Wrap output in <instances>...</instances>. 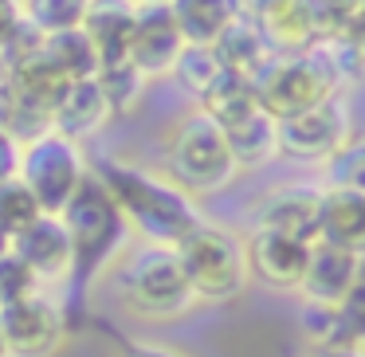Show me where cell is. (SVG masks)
Returning a JSON list of instances; mask_svg holds the SVG:
<instances>
[{"instance_id":"1","label":"cell","mask_w":365,"mask_h":357,"mask_svg":"<svg viewBox=\"0 0 365 357\" xmlns=\"http://www.w3.org/2000/svg\"><path fill=\"white\" fill-rule=\"evenodd\" d=\"M91 169L106 185L114 205L122 208L130 232H138L145 244L177 247L189 232H197L205 224L200 205L185 189H177L165 173H150V169L130 165V161H118V157H103Z\"/></svg>"},{"instance_id":"2","label":"cell","mask_w":365,"mask_h":357,"mask_svg":"<svg viewBox=\"0 0 365 357\" xmlns=\"http://www.w3.org/2000/svg\"><path fill=\"white\" fill-rule=\"evenodd\" d=\"M59 220H63L67 239H71V255H75L71 279L79 286L95 283L103 271H110L130 252V236L134 232H130L122 208L114 205V197L106 192V185L98 181L95 169L83 177V185L63 205Z\"/></svg>"},{"instance_id":"3","label":"cell","mask_w":365,"mask_h":357,"mask_svg":"<svg viewBox=\"0 0 365 357\" xmlns=\"http://www.w3.org/2000/svg\"><path fill=\"white\" fill-rule=\"evenodd\" d=\"M236 161H232L228 138L224 130L208 118L200 106L169 126L165 134V177L185 189L192 200L197 197H216L236 181Z\"/></svg>"},{"instance_id":"4","label":"cell","mask_w":365,"mask_h":357,"mask_svg":"<svg viewBox=\"0 0 365 357\" xmlns=\"http://www.w3.org/2000/svg\"><path fill=\"white\" fill-rule=\"evenodd\" d=\"M118 299L126 302L130 314L145 318V322H173L197 306L177 252L161 244H142L122 255Z\"/></svg>"},{"instance_id":"5","label":"cell","mask_w":365,"mask_h":357,"mask_svg":"<svg viewBox=\"0 0 365 357\" xmlns=\"http://www.w3.org/2000/svg\"><path fill=\"white\" fill-rule=\"evenodd\" d=\"M173 252L181 259V271L189 279V291L197 302H236L247 291V283H252L244 239L236 232L220 228V224L205 220Z\"/></svg>"},{"instance_id":"6","label":"cell","mask_w":365,"mask_h":357,"mask_svg":"<svg viewBox=\"0 0 365 357\" xmlns=\"http://www.w3.org/2000/svg\"><path fill=\"white\" fill-rule=\"evenodd\" d=\"M338 79H334L330 63H326L322 48H307L294 56H271V63L255 75V95L259 106L271 114L275 122L302 114L310 106L326 103L330 95H338Z\"/></svg>"},{"instance_id":"7","label":"cell","mask_w":365,"mask_h":357,"mask_svg":"<svg viewBox=\"0 0 365 357\" xmlns=\"http://www.w3.org/2000/svg\"><path fill=\"white\" fill-rule=\"evenodd\" d=\"M91 173V161L83 157V145L67 142L59 134H40L32 142H24L20 150V181L32 189V197L40 200L43 216H59L63 205L75 197V189L83 185V177Z\"/></svg>"},{"instance_id":"8","label":"cell","mask_w":365,"mask_h":357,"mask_svg":"<svg viewBox=\"0 0 365 357\" xmlns=\"http://www.w3.org/2000/svg\"><path fill=\"white\" fill-rule=\"evenodd\" d=\"M275 130H279V157L326 165L354 138V114H349L341 95H330L326 103L310 106V110L275 122Z\"/></svg>"},{"instance_id":"9","label":"cell","mask_w":365,"mask_h":357,"mask_svg":"<svg viewBox=\"0 0 365 357\" xmlns=\"http://www.w3.org/2000/svg\"><path fill=\"white\" fill-rule=\"evenodd\" d=\"M0 338L9 357H56L67 341V314L51 294H32L0 310Z\"/></svg>"},{"instance_id":"10","label":"cell","mask_w":365,"mask_h":357,"mask_svg":"<svg viewBox=\"0 0 365 357\" xmlns=\"http://www.w3.org/2000/svg\"><path fill=\"white\" fill-rule=\"evenodd\" d=\"M322 181H283L275 189H267L263 197H255L252 205V224L263 232H283V236L318 239V216H322Z\"/></svg>"},{"instance_id":"11","label":"cell","mask_w":365,"mask_h":357,"mask_svg":"<svg viewBox=\"0 0 365 357\" xmlns=\"http://www.w3.org/2000/svg\"><path fill=\"white\" fill-rule=\"evenodd\" d=\"M181 51H185V40L169 4H138L134 32H130V43H126V63L145 83H153V79H169Z\"/></svg>"},{"instance_id":"12","label":"cell","mask_w":365,"mask_h":357,"mask_svg":"<svg viewBox=\"0 0 365 357\" xmlns=\"http://www.w3.org/2000/svg\"><path fill=\"white\" fill-rule=\"evenodd\" d=\"M244 255H247V275L259 279L263 286H271V291H299L302 271H307V259H310V244L283 236V232L252 228V236L244 239Z\"/></svg>"},{"instance_id":"13","label":"cell","mask_w":365,"mask_h":357,"mask_svg":"<svg viewBox=\"0 0 365 357\" xmlns=\"http://www.w3.org/2000/svg\"><path fill=\"white\" fill-rule=\"evenodd\" d=\"M9 252L40 279V286L71 279L75 255H71V239H67V228H63L59 216H40V220H32L24 232H16V236L9 239Z\"/></svg>"},{"instance_id":"14","label":"cell","mask_w":365,"mask_h":357,"mask_svg":"<svg viewBox=\"0 0 365 357\" xmlns=\"http://www.w3.org/2000/svg\"><path fill=\"white\" fill-rule=\"evenodd\" d=\"M357 267H361V255L314 239V244H310L307 271H302V283H299V294L307 299V306H314V310H334L346 299L349 286H354Z\"/></svg>"},{"instance_id":"15","label":"cell","mask_w":365,"mask_h":357,"mask_svg":"<svg viewBox=\"0 0 365 357\" xmlns=\"http://www.w3.org/2000/svg\"><path fill=\"white\" fill-rule=\"evenodd\" d=\"M110 118H114V110L106 103L103 87H98V79H79L63 90V98L51 110V134L83 145L95 134H103L110 126Z\"/></svg>"},{"instance_id":"16","label":"cell","mask_w":365,"mask_h":357,"mask_svg":"<svg viewBox=\"0 0 365 357\" xmlns=\"http://www.w3.org/2000/svg\"><path fill=\"white\" fill-rule=\"evenodd\" d=\"M134 16H138V0H91L87 16H83V32L98 51V67L106 63H122L126 59V43L134 32Z\"/></svg>"},{"instance_id":"17","label":"cell","mask_w":365,"mask_h":357,"mask_svg":"<svg viewBox=\"0 0 365 357\" xmlns=\"http://www.w3.org/2000/svg\"><path fill=\"white\" fill-rule=\"evenodd\" d=\"M318 239L341 252L365 255V192L326 189L322 216H318Z\"/></svg>"},{"instance_id":"18","label":"cell","mask_w":365,"mask_h":357,"mask_svg":"<svg viewBox=\"0 0 365 357\" xmlns=\"http://www.w3.org/2000/svg\"><path fill=\"white\" fill-rule=\"evenodd\" d=\"M263 40L271 43L275 56H294V51H307L322 40L318 32V9L314 0H283L275 12L259 20Z\"/></svg>"},{"instance_id":"19","label":"cell","mask_w":365,"mask_h":357,"mask_svg":"<svg viewBox=\"0 0 365 357\" xmlns=\"http://www.w3.org/2000/svg\"><path fill=\"white\" fill-rule=\"evenodd\" d=\"M212 56H216V63H220L224 71H240V75H252V79H255V75L271 63V56H275V51H271L267 40H263L259 24L236 16L220 36H216Z\"/></svg>"},{"instance_id":"20","label":"cell","mask_w":365,"mask_h":357,"mask_svg":"<svg viewBox=\"0 0 365 357\" xmlns=\"http://www.w3.org/2000/svg\"><path fill=\"white\" fill-rule=\"evenodd\" d=\"M224 138H228L232 161H236L240 173L244 169H259L279 157V130H275V118L263 106L255 114H247V118L224 126Z\"/></svg>"},{"instance_id":"21","label":"cell","mask_w":365,"mask_h":357,"mask_svg":"<svg viewBox=\"0 0 365 357\" xmlns=\"http://www.w3.org/2000/svg\"><path fill=\"white\" fill-rule=\"evenodd\" d=\"M197 106L216 122V126H232V122L247 118L259 110V95H255V79L240 71H220L212 79V87L197 98Z\"/></svg>"},{"instance_id":"22","label":"cell","mask_w":365,"mask_h":357,"mask_svg":"<svg viewBox=\"0 0 365 357\" xmlns=\"http://www.w3.org/2000/svg\"><path fill=\"white\" fill-rule=\"evenodd\" d=\"M169 12L181 28V40L192 43V48H212L216 36L236 20L232 0H173Z\"/></svg>"},{"instance_id":"23","label":"cell","mask_w":365,"mask_h":357,"mask_svg":"<svg viewBox=\"0 0 365 357\" xmlns=\"http://www.w3.org/2000/svg\"><path fill=\"white\" fill-rule=\"evenodd\" d=\"M40 51L51 59L59 75L67 83H79V79H95L98 75V51L95 43L87 40L83 28H71V32H56V36H43Z\"/></svg>"},{"instance_id":"24","label":"cell","mask_w":365,"mask_h":357,"mask_svg":"<svg viewBox=\"0 0 365 357\" xmlns=\"http://www.w3.org/2000/svg\"><path fill=\"white\" fill-rule=\"evenodd\" d=\"M326 341H346V346L365 349V255H361V267L354 275V286L330 310V333H326Z\"/></svg>"},{"instance_id":"25","label":"cell","mask_w":365,"mask_h":357,"mask_svg":"<svg viewBox=\"0 0 365 357\" xmlns=\"http://www.w3.org/2000/svg\"><path fill=\"white\" fill-rule=\"evenodd\" d=\"M91 0H20V16L36 28L40 36L71 32L83 24Z\"/></svg>"},{"instance_id":"26","label":"cell","mask_w":365,"mask_h":357,"mask_svg":"<svg viewBox=\"0 0 365 357\" xmlns=\"http://www.w3.org/2000/svg\"><path fill=\"white\" fill-rule=\"evenodd\" d=\"M95 79H98V87H103L106 103H110L114 118H118V114H130L138 103H142V95H145V79L126 63V59H122V63H106V67H98Z\"/></svg>"},{"instance_id":"27","label":"cell","mask_w":365,"mask_h":357,"mask_svg":"<svg viewBox=\"0 0 365 357\" xmlns=\"http://www.w3.org/2000/svg\"><path fill=\"white\" fill-rule=\"evenodd\" d=\"M40 216H43L40 200L32 197V189L20 177H9V181L0 185V232L9 239L16 232H24L32 220H40Z\"/></svg>"},{"instance_id":"28","label":"cell","mask_w":365,"mask_h":357,"mask_svg":"<svg viewBox=\"0 0 365 357\" xmlns=\"http://www.w3.org/2000/svg\"><path fill=\"white\" fill-rule=\"evenodd\" d=\"M220 71H224V67L216 63L212 48H192V43H185V51H181V59L173 63L169 79H177L192 98H200L208 87H212V79H216Z\"/></svg>"},{"instance_id":"29","label":"cell","mask_w":365,"mask_h":357,"mask_svg":"<svg viewBox=\"0 0 365 357\" xmlns=\"http://www.w3.org/2000/svg\"><path fill=\"white\" fill-rule=\"evenodd\" d=\"M326 189L365 192V138H349L330 161H326Z\"/></svg>"},{"instance_id":"30","label":"cell","mask_w":365,"mask_h":357,"mask_svg":"<svg viewBox=\"0 0 365 357\" xmlns=\"http://www.w3.org/2000/svg\"><path fill=\"white\" fill-rule=\"evenodd\" d=\"M40 291H43L40 279H36L32 271L16 259V255H12V252L0 255V310L12 306V302L32 299V294H40Z\"/></svg>"},{"instance_id":"31","label":"cell","mask_w":365,"mask_h":357,"mask_svg":"<svg viewBox=\"0 0 365 357\" xmlns=\"http://www.w3.org/2000/svg\"><path fill=\"white\" fill-rule=\"evenodd\" d=\"M114 357H189V353L165 346V341H142V338H134V341H122V349Z\"/></svg>"},{"instance_id":"32","label":"cell","mask_w":365,"mask_h":357,"mask_svg":"<svg viewBox=\"0 0 365 357\" xmlns=\"http://www.w3.org/2000/svg\"><path fill=\"white\" fill-rule=\"evenodd\" d=\"M20 150H24V145H20L9 130L0 126V185L20 173Z\"/></svg>"},{"instance_id":"33","label":"cell","mask_w":365,"mask_h":357,"mask_svg":"<svg viewBox=\"0 0 365 357\" xmlns=\"http://www.w3.org/2000/svg\"><path fill=\"white\" fill-rule=\"evenodd\" d=\"M12 103H16V75H12V59L0 56V122L12 110Z\"/></svg>"},{"instance_id":"34","label":"cell","mask_w":365,"mask_h":357,"mask_svg":"<svg viewBox=\"0 0 365 357\" xmlns=\"http://www.w3.org/2000/svg\"><path fill=\"white\" fill-rule=\"evenodd\" d=\"M232 4H236V16H240V20H252V24H259V20L267 16V12H275L283 0H232Z\"/></svg>"},{"instance_id":"35","label":"cell","mask_w":365,"mask_h":357,"mask_svg":"<svg viewBox=\"0 0 365 357\" xmlns=\"http://www.w3.org/2000/svg\"><path fill=\"white\" fill-rule=\"evenodd\" d=\"M307 357H365L361 346H346V341H314Z\"/></svg>"},{"instance_id":"36","label":"cell","mask_w":365,"mask_h":357,"mask_svg":"<svg viewBox=\"0 0 365 357\" xmlns=\"http://www.w3.org/2000/svg\"><path fill=\"white\" fill-rule=\"evenodd\" d=\"M9 252V236H4V232H0V255Z\"/></svg>"},{"instance_id":"37","label":"cell","mask_w":365,"mask_h":357,"mask_svg":"<svg viewBox=\"0 0 365 357\" xmlns=\"http://www.w3.org/2000/svg\"><path fill=\"white\" fill-rule=\"evenodd\" d=\"M138 4H173V0H138Z\"/></svg>"},{"instance_id":"38","label":"cell","mask_w":365,"mask_h":357,"mask_svg":"<svg viewBox=\"0 0 365 357\" xmlns=\"http://www.w3.org/2000/svg\"><path fill=\"white\" fill-rule=\"evenodd\" d=\"M0 357H9V349H4V338H0Z\"/></svg>"},{"instance_id":"39","label":"cell","mask_w":365,"mask_h":357,"mask_svg":"<svg viewBox=\"0 0 365 357\" xmlns=\"http://www.w3.org/2000/svg\"><path fill=\"white\" fill-rule=\"evenodd\" d=\"M0 4H16V9H20V0H0Z\"/></svg>"}]
</instances>
